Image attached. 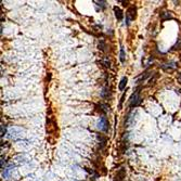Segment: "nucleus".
<instances>
[{
  "mask_svg": "<svg viewBox=\"0 0 181 181\" xmlns=\"http://www.w3.org/2000/svg\"><path fill=\"white\" fill-rule=\"evenodd\" d=\"M127 81H128V78L126 77V76H124V77L120 79V83H119V86H118V89L120 91H123L125 88H126L127 86Z\"/></svg>",
  "mask_w": 181,
  "mask_h": 181,
  "instance_id": "nucleus-7",
  "label": "nucleus"
},
{
  "mask_svg": "<svg viewBox=\"0 0 181 181\" xmlns=\"http://www.w3.org/2000/svg\"><path fill=\"white\" fill-rule=\"evenodd\" d=\"M166 13H167V12L162 13V21H165V20H169V18H171L170 14H166Z\"/></svg>",
  "mask_w": 181,
  "mask_h": 181,
  "instance_id": "nucleus-12",
  "label": "nucleus"
},
{
  "mask_svg": "<svg viewBox=\"0 0 181 181\" xmlns=\"http://www.w3.org/2000/svg\"><path fill=\"white\" fill-rule=\"evenodd\" d=\"M114 14H115V18L118 20V21H120V20H123V18H124V13H123L122 9H119L118 7H114Z\"/></svg>",
  "mask_w": 181,
  "mask_h": 181,
  "instance_id": "nucleus-5",
  "label": "nucleus"
},
{
  "mask_svg": "<svg viewBox=\"0 0 181 181\" xmlns=\"http://www.w3.org/2000/svg\"><path fill=\"white\" fill-rule=\"evenodd\" d=\"M12 168H13V165H10V166H8V167H5V168L3 169V171H2L3 178H8L9 173H10V171L12 170Z\"/></svg>",
  "mask_w": 181,
  "mask_h": 181,
  "instance_id": "nucleus-8",
  "label": "nucleus"
},
{
  "mask_svg": "<svg viewBox=\"0 0 181 181\" xmlns=\"http://www.w3.org/2000/svg\"><path fill=\"white\" fill-rule=\"evenodd\" d=\"M177 67V65L175 62H170V63H167V64H163L162 65V68L165 71H168V70H175Z\"/></svg>",
  "mask_w": 181,
  "mask_h": 181,
  "instance_id": "nucleus-6",
  "label": "nucleus"
},
{
  "mask_svg": "<svg viewBox=\"0 0 181 181\" xmlns=\"http://www.w3.org/2000/svg\"><path fill=\"white\" fill-rule=\"evenodd\" d=\"M119 60H120V62L125 63V60H126V55H125V50H124V47H120V57H119Z\"/></svg>",
  "mask_w": 181,
  "mask_h": 181,
  "instance_id": "nucleus-10",
  "label": "nucleus"
},
{
  "mask_svg": "<svg viewBox=\"0 0 181 181\" xmlns=\"http://www.w3.org/2000/svg\"><path fill=\"white\" fill-rule=\"evenodd\" d=\"M109 94H110V89H109V87L106 86V87H104L103 89H102V91H101V97L102 98H109Z\"/></svg>",
  "mask_w": 181,
  "mask_h": 181,
  "instance_id": "nucleus-9",
  "label": "nucleus"
},
{
  "mask_svg": "<svg viewBox=\"0 0 181 181\" xmlns=\"http://www.w3.org/2000/svg\"><path fill=\"white\" fill-rule=\"evenodd\" d=\"M140 90H141V87H138L137 89H136V91L131 94V97H130V100H129V106L130 107H136V106H138L140 103H141V101H142V99H141V97H140Z\"/></svg>",
  "mask_w": 181,
  "mask_h": 181,
  "instance_id": "nucleus-1",
  "label": "nucleus"
},
{
  "mask_svg": "<svg viewBox=\"0 0 181 181\" xmlns=\"http://www.w3.org/2000/svg\"><path fill=\"white\" fill-rule=\"evenodd\" d=\"M109 122H107V119H106V117H104V116H102V117H100V120H99V123H98V128L101 131H103V132H106L107 130H109Z\"/></svg>",
  "mask_w": 181,
  "mask_h": 181,
  "instance_id": "nucleus-3",
  "label": "nucleus"
},
{
  "mask_svg": "<svg viewBox=\"0 0 181 181\" xmlns=\"http://www.w3.org/2000/svg\"><path fill=\"white\" fill-rule=\"evenodd\" d=\"M126 176V173H125L124 168H120L115 175V178H114V181H124V178Z\"/></svg>",
  "mask_w": 181,
  "mask_h": 181,
  "instance_id": "nucleus-4",
  "label": "nucleus"
},
{
  "mask_svg": "<svg viewBox=\"0 0 181 181\" xmlns=\"http://www.w3.org/2000/svg\"><path fill=\"white\" fill-rule=\"evenodd\" d=\"M94 3H97V5H99L101 9H105L106 7V1H93Z\"/></svg>",
  "mask_w": 181,
  "mask_h": 181,
  "instance_id": "nucleus-11",
  "label": "nucleus"
},
{
  "mask_svg": "<svg viewBox=\"0 0 181 181\" xmlns=\"http://www.w3.org/2000/svg\"><path fill=\"white\" fill-rule=\"evenodd\" d=\"M125 93H123V96H122V98H120V100H119V104H118V109H122V105H123V102H124V100H125Z\"/></svg>",
  "mask_w": 181,
  "mask_h": 181,
  "instance_id": "nucleus-15",
  "label": "nucleus"
},
{
  "mask_svg": "<svg viewBox=\"0 0 181 181\" xmlns=\"http://www.w3.org/2000/svg\"><path fill=\"white\" fill-rule=\"evenodd\" d=\"M100 107H101V111L103 113H107L109 112V106L106 105V104H100Z\"/></svg>",
  "mask_w": 181,
  "mask_h": 181,
  "instance_id": "nucleus-14",
  "label": "nucleus"
},
{
  "mask_svg": "<svg viewBox=\"0 0 181 181\" xmlns=\"http://www.w3.org/2000/svg\"><path fill=\"white\" fill-rule=\"evenodd\" d=\"M99 49H101L102 51H104V50H105V44H104L103 40H101V41L99 42Z\"/></svg>",
  "mask_w": 181,
  "mask_h": 181,
  "instance_id": "nucleus-16",
  "label": "nucleus"
},
{
  "mask_svg": "<svg viewBox=\"0 0 181 181\" xmlns=\"http://www.w3.org/2000/svg\"><path fill=\"white\" fill-rule=\"evenodd\" d=\"M5 133V125H1V137H3Z\"/></svg>",
  "mask_w": 181,
  "mask_h": 181,
  "instance_id": "nucleus-17",
  "label": "nucleus"
},
{
  "mask_svg": "<svg viewBox=\"0 0 181 181\" xmlns=\"http://www.w3.org/2000/svg\"><path fill=\"white\" fill-rule=\"evenodd\" d=\"M137 18V9H136L135 5H131L128 8L126 13V25H129V21H133L135 18Z\"/></svg>",
  "mask_w": 181,
  "mask_h": 181,
  "instance_id": "nucleus-2",
  "label": "nucleus"
},
{
  "mask_svg": "<svg viewBox=\"0 0 181 181\" xmlns=\"http://www.w3.org/2000/svg\"><path fill=\"white\" fill-rule=\"evenodd\" d=\"M173 50H177V49H181V38L178 39V41L176 42V44L173 47Z\"/></svg>",
  "mask_w": 181,
  "mask_h": 181,
  "instance_id": "nucleus-13",
  "label": "nucleus"
},
{
  "mask_svg": "<svg viewBox=\"0 0 181 181\" xmlns=\"http://www.w3.org/2000/svg\"><path fill=\"white\" fill-rule=\"evenodd\" d=\"M179 79L181 80V74H180V75H179Z\"/></svg>",
  "mask_w": 181,
  "mask_h": 181,
  "instance_id": "nucleus-18",
  "label": "nucleus"
}]
</instances>
